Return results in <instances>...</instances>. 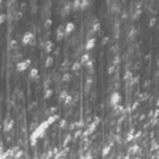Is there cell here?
<instances>
[{"label": "cell", "instance_id": "obj_1", "mask_svg": "<svg viewBox=\"0 0 159 159\" xmlns=\"http://www.w3.org/2000/svg\"><path fill=\"white\" fill-rule=\"evenodd\" d=\"M20 42L23 46H29V44H35L36 42V36L32 31H25L23 35H22V38H20Z\"/></svg>", "mask_w": 159, "mask_h": 159}, {"label": "cell", "instance_id": "obj_2", "mask_svg": "<svg viewBox=\"0 0 159 159\" xmlns=\"http://www.w3.org/2000/svg\"><path fill=\"white\" fill-rule=\"evenodd\" d=\"M30 66H31L30 59H23V60H19V61L16 63V70L22 73V72H25V71L29 70Z\"/></svg>", "mask_w": 159, "mask_h": 159}, {"label": "cell", "instance_id": "obj_3", "mask_svg": "<svg viewBox=\"0 0 159 159\" xmlns=\"http://www.w3.org/2000/svg\"><path fill=\"white\" fill-rule=\"evenodd\" d=\"M121 99H122L121 93L118 92V91H114V92H111L110 97H109V103H110V105H113L114 108H115L116 105L120 104Z\"/></svg>", "mask_w": 159, "mask_h": 159}, {"label": "cell", "instance_id": "obj_4", "mask_svg": "<svg viewBox=\"0 0 159 159\" xmlns=\"http://www.w3.org/2000/svg\"><path fill=\"white\" fill-rule=\"evenodd\" d=\"M39 47H41V49H43L48 54L54 50V43L51 42L50 39H46V41L43 39L42 42H41V44H39Z\"/></svg>", "mask_w": 159, "mask_h": 159}, {"label": "cell", "instance_id": "obj_5", "mask_svg": "<svg viewBox=\"0 0 159 159\" xmlns=\"http://www.w3.org/2000/svg\"><path fill=\"white\" fill-rule=\"evenodd\" d=\"M63 30H65V36H70L71 34H73L75 30V24L73 22H67L63 25Z\"/></svg>", "mask_w": 159, "mask_h": 159}, {"label": "cell", "instance_id": "obj_6", "mask_svg": "<svg viewBox=\"0 0 159 159\" xmlns=\"http://www.w3.org/2000/svg\"><path fill=\"white\" fill-rule=\"evenodd\" d=\"M95 46H96V38L95 37H87V39H86V42H85V46H84L85 50L87 51L92 50L93 48H95Z\"/></svg>", "mask_w": 159, "mask_h": 159}, {"label": "cell", "instance_id": "obj_7", "mask_svg": "<svg viewBox=\"0 0 159 159\" xmlns=\"http://www.w3.org/2000/svg\"><path fill=\"white\" fill-rule=\"evenodd\" d=\"M13 124H15V121L11 120V118H6V120L4 121V124H3V130H4L5 133L10 132V130L13 128Z\"/></svg>", "mask_w": 159, "mask_h": 159}, {"label": "cell", "instance_id": "obj_8", "mask_svg": "<svg viewBox=\"0 0 159 159\" xmlns=\"http://www.w3.org/2000/svg\"><path fill=\"white\" fill-rule=\"evenodd\" d=\"M99 29H101V24H99V22L93 20L92 24H91V26H90V35H93V34L98 32Z\"/></svg>", "mask_w": 159, "mask_h": 159}, {"label": "cell", "instance_id": "obj_9", "mask_svg": "<svg viewBox=\"0 0 159 159\" xmlns=\"http://www.w3.org/2000/svg\"><path fill=\"white\" fill-rule=\"evenodd\" d=\"M56 38H58V41H61L62 38H65L66 36H65V30H63V25H60V26L56 29Z\"/></svg>", "mask_w": 159, "mask_h": 159}, {"label": "cell", "instance_id": "obj_10", "mask_svg": "<svg viewBox=\"0 0 159 159\" xmlns=\"http://www.w3.org/2000/svg\"><path fill=\"white\" fill-rule=\"evenodd\" d=\"M38 68H36V67H32L30 70V72H29V77H30V79H32V80H35V79H37L38 78Z\"/></svg>", "mask_w": 159, "mask_h": 159}, {"label": "cell", "instance_id": "obj_11", "mask_svg": "<svg viewBox=\"0 0 159 159\" xmlns=\"http://www.w3.org/2000/svg\"><path fill=\"white\" fill-rule=\"evenodd\" d=\"M58 120H59V115H58V114H53V115H49V116H48V118H47L46 121L48 122V124H49V126H51V124H54Z\"/></svg>", "mask_w": 159, "mask_h": 159}, {"label": "cell", "instance_id": "obj_12", "mask_svg": "<svg viewBox=\"0 0 159 159\" xmlns=\"http://www.w3.org/2000/svg\"><path fill=\"white\" fill-rule=\"evenodd\" d=\"M8 49L10 50H17L18 49V43H17V41H16L15 38H12L8 41Z\"/></svg>", "mask_w": 159, "mask_h": 159}, {"label": "cell", "instance_id": "obj_13", "mask_svg": "<svg viewBox=\"0 0 159 159\" xmlns=\"http://www.w3.org/2000/svg\"><path fill=\"white\" fill-rule=\"evenodd\" d=\"M53 63H54V58L53 56H47L46 59H44V67H47V68H49V67L53 66Z\"/></svg>", "mask_w": 159, "mask_h": 159}, {"label": "cell", "instance_id": "obj_14", "mask_svg": "<svg viewBox=\"0 0 159 159\" xmlns=\"http://www.w3.org/2000/svg\"><path fill=\"white\" fill-rule=\"evenodd\" d=\"M53 93H54V91L49 87V89H44V91H43V98L44 99H49V98L53 96Z\"/></svg>", "mask_w": 159, "mask_h": 159}, {"label": "cell", "instance_id": "obj_15", "mask_svg": "<svg viewBox=\"0 0 159 159\" xmlns=\"http://www.w3.org/2000/svg\"><path fill=\"white\" fill-rule=\"evenodd\" d=\"M51 25H53V19H50V18H46L44 22H43V28H44L46 30H49V29L51 28Z\"/></svg>", "mask_w": 159, "mask_h": 159}, {"label": "cell", "instance_id": "obj_16", "mask_svg": "<svg viewBox=\"0 0 159 159\" xmlns=\"http://www.w3.org/2000/svg\"><path fill=\"white\" fill-rule=\"evenodd\" d=\"M90 60V54L89 53H85V54H82V56H80V61H79V63L80 65H85L86 62Z\"/></svg>", "mask_w": 159, "mask_h": 159}, {"label": "cell", "instance_id": "obj_17", "mask_svg": "<svg viewBox=\"0 0 159 159\" xmlns=\"http://www.w3.org/2000/svg\"><path fill=\"white\" fill-rule=\"evenodd\" d=\"M132 78H133V72L130 70L124 72V74H123V80L124 82H128V80H130Z\"/></svg>", "mask_w": 159, "mask_h": 159}, {"label": "cell", "instance_id": "obj_18", "mask_svg": "<svg viewBox=\"0 0 159 159\" xmlns=\"http://www.w3.org/2000/svg\"><path fill=\"white\" fill-rule=\"evenodd\" d=\"M71 79H72V74L68 73V72H66V73L62 74V77H61V82L68 83V82H71Z\"/></svg>", "mask_w": 159, "mask_h": 159}, {"label": "cell", "instance_id": "obj_19", "mask_svg": "<svg viewBox=\"0 0 159 159\" xmlns=\"http://www.w3.org/2000/svg\"><path fill=\"white\" fill-rule=\"evenodd\" d=\"M140 15H141V10H140V8H134V10H133V13H132V19L135 20Z\"/></svg>", "mask_w": 159, "mask_h": 159}, {"label": "cell", "instance_id": "obj_20", "mask_svg": "<svg viewBox=\"0 0 159 159\" xmlns=\"http://www.w3.org/2000/svg\"><path fill=\"white\" fill-rule=\"evenodd\" d=\"M72 103H73V96H71V95H67V97L65 98V101H63V104L71 105Z\"/></svg>", "mask_w": 159, "mask_h": 159}, {"label": "cell", "instance_id": "obj_21", "mask_svg": "<svg viewBox=\"0 0 159 159\" xmlns=\"http://www.w3.org/2000/svg\"><path fill=\"white\" fill-rule=\"evenodd\" d=\"M110 151H111V145H107V146H104V147H103V150H102V153H103V155H108Z\"/></svg>", "mask_w": 159, "mask_h": 159}, {"label": "cell", "instance_id": "obj_22", "mask_svg": "<svg viewBox=\"0 0 159 159\" xmlns=\"http://www.w3.org/2000/svg\"><path fill=\"white\" fill-rule=\"evenodd\" d=\"M80 67H82V65H80V63L77 61V62H74V63H72V65H71V70L75 72V71H79V70H80Z\"/></svg>", "mask_w": 159, "mask_h": 159}, {"label": "cell", "instance_id": "obj_23", "mask_svg": "<svg viewBox=\"0 0 159 159\" xmlns=\"http://www.w3.org/2000/svg\"><path fill=\"white\" fill-rule=\"evenodd\" d=\"M67 95H68V93H67V91H61V92L59 93V101L63 102V101H65V98L67 97Z\"/></svg>", "mask_w": 159, "mask_h": 159}, {"label": "cell", "instance_id": "obj_24", "mask_svg": "<svg viewBox=\"0 0 159 159\" xmlns=\"http://www.w3.org/2000/svg\"><path fill=\"white\" fill-rule=\"evenodd\" d=\"M22 17H23V12L19 11V10H17L16 13H15V19H13V20H19Z\"/></svg>", "mask_w": 159, "mask_h": 159}, {"label": "cell", "instance_id": "obj_25", "mask_svg": "<svg viewBox=\"0 0 159 159\" xmlns=\"http://www.w3.org/2000/svg\"><path fill=\"white\" fill-rule=\"evenodd\" d=\"M66 127H67V121L66 120H60L59 121V128L63 129V128H66Z\"/></svg>", "mask_w": 159, "mask_h": 159}, {"label": "cell", "instance_id": "obj_26", "mask_svg": "<svg viewBox=\"0 0 159 159\" xmlns=\"http://www.w3.org/2000/svg\"><path fill=\"white\" fill-rule=\"evenodd\" d=\"M135 34H136V30L134 29V28H132V29L128 31V38H134Z\"/></svg>", "mask_w": 159, "mask_h": 159}, {"label": "cell", "instance_id": "obj_27", "mask_svg": "<svg viewBox=\"0 0 159 159\" xmlns=\"http://www.w3.org/2000/svg\"><path fill=\"white\" fill-rule=\"evenodd\" d=\"M85 66H86V68H87V70H89V71L93 70V61H92V60H91V59H90L89 61H87V62H86V63H85Z\"/></svg>", "mask_w": 159, "mask_h": 159}, {"label": "cell", "instance_id": "obj_28", "mask_svg": "<svg viewBox=\"0 0 159 159\" xmlns=\"http://www.w3.org/2000/svg\"><path fill=\"white\" fill-rule=\"evenodd\" d=\"M89 5H90L89 1H80V6H79V8H80V10H85Z\"/></svg>", "mask_w": 159, "mask_h": 159}, {"label": "cell", "instance_id": "obj_29", "mask_svg": "<svg viewBox=\"0 0 159 159\" xmlns=\"http://www.w3.org/2000/svg\"><path fill=\"white\" fill-rule=\"evenodd\" d=\"M133 139H134V134H133V130H132V132H128L126 140H127V141H130V140H133Z\"/></svg>", "mask_w": 159, "mask_h": 159}, {"label": "cell", "instance_id": "obj_30", "mask_svg": "<svg viewBox=\"0 0 159 159\" xmlns=\"http://www.w3.org/2000/svg\"><path fill=\"white\" fill-rule=\"evenodd\" d=\"M115 67H116V66H114V65H110V66L108 67V73H109V74H113L114 72H115V70H116Z\"/></svg>", "mask_w": 159, "mask_h": 159}, {"label": "cell", "instance_id": "obj_31", "mask_svg": "<svg viewBox=\"0 0 159 159\" xmlns=\"http://www.w3.org/2000/svg\"><path fill=\"white\" fill-rule=\"evenodd\" d=\"M121 61V59H120V56L118 55H116L115 58H114V61H113V65L114 66H116V65H118V62Z\"/></svg>", "mask_w": 159, "mask_h": 159}, {"label": "cell", "instance_id": "obj_32", "mask_svg": "<svg viewBox=\"0 0 159 159\" xmlns=\"http://www.w3.org/2000/svg\"><path fill=\"white\" fill-rule=\"evenodd\" d=\"M5 20H6V15H4V13H0V25L4 23Z\"/></svg>", "mask_w": 159, "mask_h": 159}, {"label": "cell", "instance_id": "obj_33", "mask_svg": "<svg viewBox=\"0 0 159 159\" xmlns=\"http://www.w3.org/2000/svg\"><path fill=\"white\" fill-rule=\"evenodd\" d=\"M147 98H148L147 93H141V95H140V101H146Z\"/></svg>", "mask_w": 159, "mask_h": 159}, {"label": "cell", "instance_id": "obj_34", "mask_svg": "<svg viewBox=\"0 0 159 159\" xmlns=\"http://www.w3.org/2000/svg\"><path fill=\"white\" fill-rule=\"evenodd\" d=\"M154 24H155V18L152 17L151 19H150V22H148V26H154Z\"/></svg>", "mask_w": 159, "mask_h": 159}, {"label": "cell", "instance_id": "obj_35", "mask_svg": "<svg viewBox=\"0 0 159 159\" xmlns=\"http://www.w3.org/2000/svg\"><path fill=\"white\" fill-rule=\"evenodd\" d=\"M23 154V152L22 151H17V153H15V159H19Z\"/></svg>", "mask_w": 159, "mask_h": 159}, {"label": "cell", "instance_id": "obj_36", "mask_svg": "<svg viewBox=\"0 0 159 159\" xmlns=\"http://www.w3.org/2000/svg\"><path fill=\"white\" fill-rule=\"evenodd\" d=\"M7 154H6V152H3V153H0V159H6Z\"/></svg>", "mask_w": 159, "mask_h": 159}, {"label": "cell", "instance_id": "obj_37", "mask_svg": "<svg viewBox=\"0 0 159 159\" xmlns=\"http://www.w3.org/2000/svg\"><path fill=\"white\" fill-rule=\"evenodd\" d=\"M82 130H80V129H79V130H77V132L74 133V138H78V136H80V134H82Z\"/></svg>", "mask_w": 159, "mask_h": 159}, {"label": "cell", "instance_id": "obj_38", "mask_svg": "<svg viewBox=\"0 0 159 159\" xmlns=\"http://www.w3.org/2000/svg\"><path fill=\"white\" fill-rule=\"evenodd\" d=\"M75 127H77V126H75V122H72V123H70V126H68L70 129H74Z\"/></svg>", "mask_w": 159, "mask_h": 159}, {"label": "cell", "instance_id": "obj_39", "mask_svg": "<svg viewBox=\"0 0 159 159\" xmlns=\"http://www.w3.org/2000/svg\"><path fill=\"white\" fill-rule=\"evenodd\" d=\"M109 42V37H104V38H103V46H105V44H107V43Z\"/></svg>", "mask_w": 159, "mask_h": 159}, {"label": "cell", "instance_id": "obj_40", "mask_svg": "<svg viewBox=\"0 0 159 159\" xmlns=\"http://www.w3.org/2000/svg\"><path fill=\"white\" fill-rule=\"evenodd\" d=\"M116 48H117L116 46H114V47H113V49H110V51H113V53H115V51H117V49H116Z\"/></svg>", "mask_w": 159, "mask_h": 159}, {"label": "cell", "instance_id": "obj_41", "mask_svg": "<svg viewBox=\"0 0 159 159\" xmlns=\"http://www.w3.org/2000/svg\"><path fill=\"white\" fill-rule=\"evenodd\" d=\"M127 17H128V15H127V12H124L123 15H122V18H123V19H126Z\"/></svg>", "mask_w": 159, "mask_h": 159}, {"label": "cell", "instance_id": "obj_42", "mask_svg": "<svg viewBox=\"0 0 159 159\" xmlns=\"http://www.w3.org/2000/svg\"><path fill=\"white\" fill-rule=\"evenodd\" d=\"M135 151H138V146H133V147H132V152H135Z\"/></svg>", "mask_w": 159, "mask_h": 159}, {"label": "cell", "instance_id": "obj_43", "mask_svg": "<svg viewBox=\"0 0 159 159\" xmlns=\"http://www.w3.org/2000/svg\"><path fill=\"white\" fill-rule=\"evenodd\" d=\"M155 148H157V144L154 142V144H153V146H152V150H155Z\"/></svg>", "mask_w": 159, "mask_h": 159}, {"label": "cell", "instance_id": "obj_44", "mask_svg": "<svg viewBox=\"0 0 159 159\" xmlns=\"http://www.w3.org/2000/svg\"><path fill=\"white\" fill-rule=\"evenodd\" d=\"M146 60H151V55H146Z\"/></svg>", "mask_w": 159, "mask_h": 159}, {"label": "cell", "instance_id": "obj_45", "mask_svg": "<svg viewBox=\"0 0 159 159\" xmlns=\"http://www.w3.org/2000/svg\"><path fill=\"white\" fill-rule=\"evenodd\" d=\"M144 118H145V115H144V114H142V115L140 116V120H144Z\"/></svg>", "mask_w": 159, "mask_h": 159}, {"label": "cell", "instance_id": "obj_46", "mask_svg": "<svg viewBox=\"0 0 159 159\" xmlns=\"http://www.w3.org/2000/svg\"><path fill=\"white\" fill-rule=\"evenodd\" d=\"M0 5H1V1H0Z\"/></svg>", "mask_w": 159, "mask_h": 159}]
</instances>
